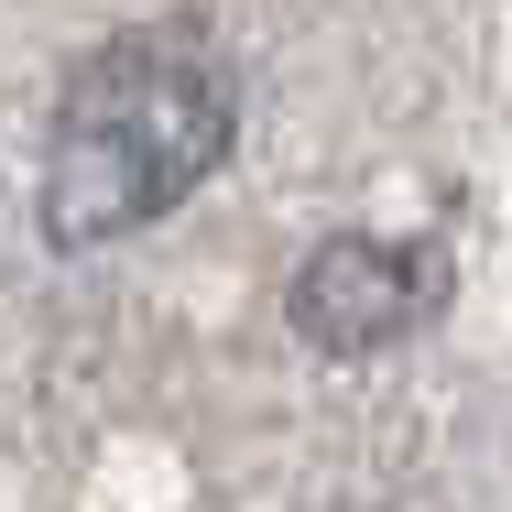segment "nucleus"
Segmentation results:
<instances>
[{"instance_id":"1","label":"nucleus","mask_w":512,"mask_h":512,"mask_svg":"<svg viewBox=\"0 0 512 512\" xmlns=\"http://www.w3.org/2000/svg\"><path fill=\"white\" fill-rule=\"evenodd\" d=\"M240 142V88L197 33H120L66 66V99L44 120V186L33 229L55 251H109L197 197Z\"/></svg>"},{"instance_id":"2","label":"nucleus","mask_w":512,"mask_h":512,"mask_svg":"<svg viewBox=\"0 0 512 512\" xmlns=\"http://www.w3.org/2000/svg\"><path fill=\"white\" fill-rule=\"evenodd\" d=\"M436 306H447V262L425 240H382V229H327L284 284V327L316 360H371V349L414 338Z\"/></svg>"}]
</instances>
